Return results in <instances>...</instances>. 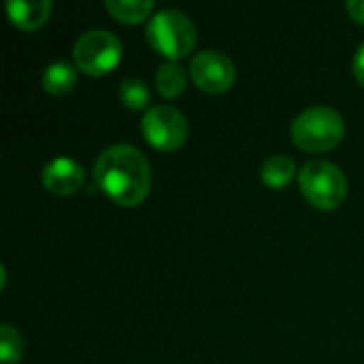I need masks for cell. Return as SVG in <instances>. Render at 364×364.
Instances as JSON below:
<instances>
[{
	"label": "cell",
	"mask_w": 364,
	"mask_h": 364,
	"mask_svg": "<svg viewBox=\"0 0 364 364\" xmlns=\"http://www.w3.org/2000/svg\"><path fill=\"white\" fill-rule=\"evenodd\" d=\"M352 70H354V77L356 81L364 87V43L356 49L354 53V60H352Z\"/></svg>",
	"instance_id": "16"
},
{
	"label": "cell",
	"mask_w": 364,
	"mask_h": 364,
	"mask_svg": "<svg viewBox=\"0 0 364 364\" xmlns=\"http://www.w3.org/2000/svg\"><path fill=\"white\" fill-rule=\"evenodd\" d=\"M147 41L168 62H177L194 51L198 36L192 19L186 13L177 9H164L149 19Z\"/></svg>",
	"instance_id": "3"
},
{
	"label": "cell",
	"mask_w": 364,
	"mask_h": 364,
	"mask_svg": "<svg viewBox=\"0 0 364 364\" xmlns=\"http://www.w3.org/2000/svg\"><path fill=\"white\" fill-rule=\"evenodd\" d=\"M301 194L320 211H335L346 203L348 179L343 171L328 160H309L299 171Z\"/></svg>",
	"instance_id": "4"
},
{
	"label": "cell",
	"mask_w": 364,
	"mask_h": 364,
	"mask_svg": "<svg viewBox=\"0 0 364 364\" xmlns=\"http://www.w3.org/2000/svg\"><path fill=\"white\" fill-rule=\"evenodd\" d=\"M348 13L354 21L364 23V0H350L348 2Z\"/></svg>",
	"instance_id": "17"
},
{
	"label": "cell",
	"mask_w": 364,
	"mask_h": 364,
	"mask_svg": "<svg viewBox=\"0 0 364 364\" xmlns=\"http://www.w3.org/2000/svg\"><path fill=\"white\" fill-rule=\"evenodd\" d=\"M122 41L102 28L83 32L75 47H73V58L75 66L90 75V77H105L115 70V66L122 62Z\"/></svg>",
	"instance_id": "5"
},
{
	"label": "cell",
	"mask_w": 364,
	"mask_h": 364,
	"mask_svg": "<svg viewBox=\"0 0 364 364\" xmlns=\"http://www.w3.org/2000/svg\"><path fill=\"white\" fill-rule=\"evenodd\" d=\"M290 134L294 145L305 151H331L341 145L346 136V122L343 115L331 107H311L294 117Z\"/></svg>",
	"instance_id": "2"
},
{
	"label": "cell",
	"mask_w": 364,
	"mask_h": 364,
	"mask_svg": "<svg viewBox=\"0 0 364 364\" xmlns=\"http://www.w3.org/2000/svg\"><path fill=\"white\" fill-rule=\"evenodd\" d=\"M85 183L83 166L73 158H53L43 168V186L53 196H70L77 194Z\"/></svg>",
	"instance_id": "8"
},
{
	"label": "cell",
	"mask_w": 364,
	"mask_h": 364,
	"mask_svg": "<svg viewBox=\"0 0 364 364\" xmlns=\"http://www.w3.org/2000/svg\"><path fill=\"white\" fill-rule=\"evenodd\" d=\"M156 90L164 96V98H177L183 94L186 90V81H188V73L179 62H164L158 70H156Z\"/></svg>",
	"instance_id": "12"
},
{
	"label": "cell",
	"mask_w": 364,
	"mask_h": 364,
	"mask_svg": "<svg viewBox=\"0 0 364 364\" xmlns=\"http://www.w3.org/2000/svg\"><path fill=\"white\" fill-rule=\"evenodd\" d=\"M296 175V164L290 156L275 154L267 158L260 166V179L271 190H284Z\"/></svg>",
	"instance_id": "11"
},
{
	"label": "cell",
	"mask_w": 364,
	"mask_h": 364,
	"mask_svg": "<svg viewBox=\"0 0 364 364\" xmlns=\"http://www.w3.org/2000/svg\"><path fill=\"white\" fill-rule=\"evenodd\" d=\"M77 79H79L77 66H73L64 60H58V62L47 64V68L43 73V90L51 96H64L75 90Z\"/></svg>",
	"instance_id": "10"
},
{
	"label": "cell",
	"mask_w": 364,
	"mask_h": 364,
	"mask_svg": "<svg viewBox=\"0 0 364 364\" xmlns=\"http://www.w3.org/2000/svg\"><path fill=\"white\" fill-rule=\"evenodd\" d=\"M117 98L119 102L130 109V111H143L149 107V100H151V92L147 87V83L143 79H136V77H130V79H124L119 83V90H117ZM149 111V109H147Z\"/></svg>",
	"instance_id": "14"
},
{
	"label": "cell",
	"mask_w": 364,
	"mask_h": 364,
	"mask_svg": "<svg viewBox=\"0 0 364 364\" xmlns=\"http://www.w3.org/2000/svg\"><path fill=\"white\" fill-rule=\"evenodd\" d=\"M141 130L145 141L158 151H177L190 134L186 115L171 105L151 107L141 122Z\"/></svg>",
	"instance_id": "6"
},
{
	"label": "cell",
	"mask_w": 364,
	"mask_h": 364,
	"mask_svg": "<svg viewBox=\"0 0 364 364\" xmlns=\"http://www.w3.org/2000/svg\"><path fill=\"white\" fill-rule=\"evenodd\" d=\"M105 6L117 21L139 23L154 11V0H107Z\"/></svg>",
	"instance_id": "13"
},
{
	"label": "cell",
	"mask_w": 364,
	"mask_h": 364,
	"mask_svg": "<svg viewBox=\"0 0 364 364\" xmlns=\"http://www.w3.org/2000/svg\"><path fill=\"white\" fill-rule=\"evenodd\" d=\"M190 77L198 90L207 94H224L232 87L237 79V68L226 53L205 49L192 58Z\"/></svg>",
	"instance_id": "7"
},
{
	"label": "cell",
	"mask_w": 364,
	"mask_h": 364,
	"mask_svg": "<svg viewBox=\"0 0 364 364\" xmlns=\"http://www.w3.org/2000/svg\"><path fill=\"white\" fill-rule=\"evenodd\" d=\"M51 0H11L6 2V15L11 23L19 30H38L51 17Z\"/></svg>",
	"instance_id": "9"
},
{
	"label": "cell",
	"mask_w": 364,
	"mask_h": 364,
	"mask_svg": "<svg viewBox=\"0 0 364 364\" xmlns=\"http://www.w3.org/2000/svg\"><path fill=\"white\" fill-rule=\"evenodd\" d=\"M94 181L119 207L141 205L151 190V166L134 145H111L94 162Z\"/></svg>",
	"instance_id": "1"
},
{
	"label": "cell",
	"mask_w": 364,
	"mask_h": 364,
	"mask_svg": "<svg viewBox=\"0 0 364 364\" xmlns=\"http://www.w3.org/2000/svg\"><path fill=\"white\" fill-rule=\"evenodd\" d=\"M23 356V337L11 324L0 326V360L2 364H17Z\"/></svg>",
	"instance_id": "15"
}]
</instances>
